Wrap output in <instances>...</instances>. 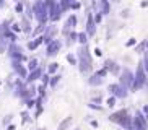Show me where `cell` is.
<instances>
[{
  "mask_svg": "<svg viewBox=\"0 0 148 130\" xmlns=\"http://www.w3.org/2000/svg\"><path fill=\"white\" fill-rule=\"evenodd\" d=\"M33 15L41 25H46V21L49 20V10L47 7L44 5L42 0H36L34 5H33Z\"/></svg>",
  "mask_w": 148,
  "mask_h": 130,
  "instance_id": "cell-1",
  "label": "cell"
},
{
  "mask_svg": "<svg viewBox=\"0 0 148 130\" xmlns=\"http://www.w3.org/2000/svg\"><path fill=\"white\" fill-rule=\"evenodd\" d=\"M78 59H80L78 65H80V72H82V73H85V72H88V70L91 68V57H90V54H88L86 46L80 49Z\"/></svg>",
  "mask_w": 148,
  "mask_h": 130,
  "instance_id": "cell-2",
  "label": "cell"
},
{
  "mask_svg": "<svg viewBox=\"0 0 148 130\" xmlns=\"http://www.w3.org/2000/svg\"><path fill=\"white\" fill-rule=\"evenodd\" d=\"M7 51H8V55L12 57L13 60H20V62H25V60H26V55L23 54V49L20 47V46H16L15 42L10 44Z\"/></svg>",
  "mask_w": 148,
  "mask_h": 130,
  "instance_id": "cell-3",
  "label": "cell"
},
{
  "mask_svg": "<svg viewBox=\"0 0 148 130\" xmlns=\"http://www.w3.org/2000/svg\"><path fill=\"white\" fill-rule=\"evenodd\" d=\"M134 127L138 130H148V120H147V117L143 116V112L137 111V114L134 117Z\"/></svg>",
  "mask_w": 148,
  "mask_h": 130,
  "instance_id": "cell-4",
  "label": "cell"
},
{
  "mask_svg": "<svg viewBox=\"0 0 148 130\" xmlns=\"http://www.w3.org/2000/svg\"><path fill=\"white\" fill-rule=\"evenodd\" d=\"M109 91L112 93L114 98H125L127 96V88H124L122 85H111Z\"/></svg>",
  "mask_w": 148,
  "mask_h": 130,
  "instance_id": "cell-5",
  "label": "cell"
},
{
  "mask_svg": "<svg viewBox=\"0 0 148 130\" xmlns=\"http://www.w3.org/2000/svg\"><path fill=\"white\" fill-rule=\"evenodd\" d=\"M132 83H134V75H132L130 70H124L121 75V85L124 88H129L132 86Z\"/></svg>",
  "mask_w": 148,
  "mask_h": 130,
  "instance_id": "cell-6",
  "label": "cell"
},
{
  "mask_svg": "<svg viewBox=\"0 0 148 130\" xmlns=\"http://www.w3.org/2000/svg\"><path fill=\"white\" fill-rule=\"evenodd\" d=\"M125 116H129V112H127V109H121V111H116V112H112L111 116H109V122H114V124H119V122L124 119Z\"/></svg>",
  "mask_w": 148,
  "mask_h": 130,
  "instance_id": "cell-7",
  "label": "cell"
},
{
  "mask_svg": "<svg viewBox=\"0 0 148 130\" xmlns=\"http://www.w3.org/2000/svg\"><path fill=\"white\" fill-rule=\"evenodd\" d=\"M60 47H62V44H60V41H51V42L47 44V55H56L57 52L60 51Z\"/></svg>",
  "mask_w": 148,
  "mask_h": 130,
  "instance_id": "cell-8",
  "label": "cell"
},
{
  "mask_svg": "<svg viewBox=\"0 0 148 130\" xmlns=\"http://www.w3.org/2000/svg\"><path fill=\"white\" fill-rule=\"evenodd\" d=\"M41 77H42V70H41L39 67H38L36 70H33V72H29V73H28V77H26V81H28V83H31V81H36V80H38V78H41Z\"/></svg>",
  "mask_w": 148,
  "mask_h": 130,
  "instance_id": "cell-9",
  "label": "cell"
},
{
  "mask_svg": "<svg viewBox=\"0 0 148 130\" xmlns=\"http://www.w3.org/2000/svg\"><path fill=\"white\" fill-rule=\"evenodd\" d=\"M106 70H108V72H111V73H119V65L116 64V62L114 60H106Z\"/></svg>",
  "mask_w": 148,
  "mask_h": 130,
  "instance_id": "cell-10",
  "label": "cell"
},
{
  "mask_svg": "<svg viewBox=\"0 0 148 130\" xmlns=\"http://www.w3.org/2000/svg\"><path fill=\"white\" fill-rule=\"evenodd\" d=\"M72 122H73V117L72 116H69V117H65L64 120L59 124V127H57V130H69V127L72 125Z\"/></svg>",
  "mask_w": 148,
  "mask_h": 130,
  "instance_id": "cell-11",
  "label": "cell"
},
{
  "mask_svg": "<svg viewBox=\"0 0 148 130\" xmlns=\"http://www.w3.org/2000/svg\"><path fill=\"white\" fill-rule=\"evenodd\" d=\"M86 33L90 36H93L96 33V26H95V20H93V16L90 15L88 16V23H86Z\"/></svg>",
  "mask_w": 148,
  "mask_h": 130,
  "instance_id": "cell-12",
  "label": "cell"
},
{
  "mask_svg": "<svg viewBox=\"0 0 148 130\" xmlns=\"http://www.w3.org/2000/svg\"><path fill=\"white\" fill-rule=\"evenodd\" d=\"M42 41H44L42 36H41V38L33 39V41H29V42H28V49H29V51H34V49H38V47H39V44L42 42Z\"/></svg>",
  "mask_w": 148,
  "mask_h": 130,
  "instance_id": "cell-13",
  "label": "cell"
},
{
  "mask_svg": "<svg viewBox=\"0 0 148 130\" xmlns=\"http://www.w3.org/2000/svg\"><path fill=\"white\" fill-rule=\"evenodd\" d=\"M75 26H77V16H75V15H72V16L67 20L65 29H72V28H75Z\"/></svg>",
  "mask_w": 148,
  "mask_h": 130,
  "instance_id": "cell-14",
  "label": "cell"
},
{
  "mask_svg": "<svg viewBox=\"0 0 148 130\" xmlns=\"http://www.w3.org/2000/svg\"><path fill=\"white\" fill-rule=\"evenodd\" d=\"M21 29L25 31V33H29L31 31V25H29V20H28V18H23L21 20Z\"/></svg>",
  "mask_w": 148,
  "mask_h": 130,
  "instance_id": "cell-15",
  "label": "cell"
},
{
  "mask_svg": "<svg viewBox=\"0 0 148 130\" xmlns=\"http://www.w3.org/2000/svg\"><path fill=\"white\" fill-rule=\"evenodd\" d=\"M73 2H75V0H60V8L62 10H69Z\"/></svg>",
  "mask_w": 148,
  "mask_h": 130,
  "instance_id": "cell-16",
  "label": "cell"
},
{
  "mask_svg": "<svg viewBox=\"0 0 148 130\" xmlns=\"http://www.w3.org/2000/svg\"><path fill=\"white\" fill-rule=\"evenodd\" d=\"M38 68V60L36 59H29V62H28V70L29 72H33V70Z\"/></svg>",
  "mask_w": 148,
  "mask_h": 130,
  "instance_id": "cell-17",
  "label": "cell"
},
{
  "mask_svg": "<svg viewBox=\"0 0 148 130\" xmlns=\"http://www.w3.org/2000/svg\"><path fill=\"white\" fill-rule=\"evenodd\" d=\"M90 83H91V85H101V83H103V78L98 77V75H93V77L90 78Z\"/></svg>",
  "mask_w": 148,
  "mask_h": 130,
  "instance_id": "cell-18",
  "label": "cell"
},
{
  "mask_svg": "<svg viewBox=\"0 0 148 130\" xmlns=\"http://www.w3.org/2000/svg\"><path fill=\"white\" fill-rule=\"evenodd\" d=\"M12 119H13V116H12V114H8V116L3 117V122H2V124H3L5 127H8L10 124H12Z\"/></svg>",
  "mask_w": 148,
  "mask_h": 130,
  "instance_id": "cell-19",
  "label": "cell"
},
{
  "mask_svg": "<svg viewBox=\"0 0 148 130\" xmlns=\"http://www.w3.org/2000/svg\"><path fill=\"white\" fill-rule=\"evenodd\" d=\"M7 49H8V46H7V41L0 38V54H2V52H5Z\"/></svg>",
  "mask_w": 148,
  "mask_h": 130,
  "instance_id": "cell-20",
  "label": "cell"
},
{
  "mask_svg": "<svg viewBox=\"0 0 148 130\" xmlns=\"http://www.w3.org/2000/svg\"><path fill=\"white\" fill-rule=\"evenodd\" d=\"M59 80H60V77H59V75H54L52 78H51V81H49V85H51V86H56L57 83H59Z\"/></svg>",
  "mask_w": 148,
  "mask_h": 130,
  "instance_id": "cell-21",
  "label": "cell"
},
{
  "mask_svg": "<svg viewBox=\"0 0 148 130\" xmlns=\"http://www.w3.org/2000/svg\"><path fill=\"white\" fill-rule=\"evenodd\" d=\"M26 122H29V114H28V112H21V124L25 125Z\"/></svg>",
  "mask_w": 148,
  "mask_h": 130,
  "instance_id": "cell-22",
  "label": "cell"
},
{
  "mask_svg": "<svg viewBox=\"0 0 148 130\" xmlns=\"http://www.w3.org/2000/svg\"><path fill=\"white\" fill-rule=\"evenodd\" d=\"M106 104H108L109 107H114V106H116V98H114V96H111V98H108V101H106Z\"/></svg>",
  "mask_w": 148,
  "mask_h": 130,
  "instance_id": "cell-23",
  "label": "cell"
},
{
  "mask_svg": "<svg viewBox=\"0 0 148 130\" xmlns=\"http://www.w3.org/2000/svg\"><path fill=\"white\" fill-rule=\"evenodd\" d=\"M25 103H26V107L28 109H31V107H34V106H36V101L33 99V98H31V99H26Z\"/></svg>",
  "mask_w": 148,
  "mask_h": 130,
  "instance_id": "cell-24",
  "label": "cell"
},
{
  "mask_svg": "<svg viewBox=\"0 0 148 130\" xmlns=\"http://www.w3.org/2000/svg\"><path fill=\"white\" fill-rule=\"evenodd\" d=\"M57 68H59V64H56V62H54V64H51V65H49V73L57 72Z\"/></svg>",
  "mask_w": 148,
  "mask_h": 130,
  "instance_id": "cell-25",
  "label": "cell"
},
{
  "mask_svg": "<svg viewBox=\"0 0 148 130\" xmlns=\"http://www.w3.org/2000/svg\"><path fill=\"white\" fill-rule=\"evenodd\" d=\"M15 10H16L18 13H23V2H20V3H16V7H15Z\"/></svg>",
  "mask_w": 148,
  "mask_h": 130,
  "instance_id": "cell-26",
  "label": "cell"
},
{
  "mask_svg": "<svg viewBox=\"0 0 148 130\" xmlns=\"http://www.w3.org/2000/svg\"><path fill=\"white\" fill-rule=\"evenodd\" d=\"M78 41H80V42H86V34H85V33L78 34Z\"/></svg>",
  "mask_w": 148,
  "mask_h": 130,
  "instance_id": "cell-27",
  "label": "cell"
},
{
  "mask_svg": "<svg viewBox=\"0 0 148 130\" xmlns=\"http://www.w3.org/2000/svg\"><path fill=\"white\" fill-rule=\"evenodd\" d=\"M67 60H69L72 65H75V64H77V59H75L73 55H67Z\"/></svg>",
  "mask_w": 148,
  "mask_h": 130,
  "instance_id": "cell-28",
  "label": "cell"
},
{
  "mask_svg": "<svg viewBox=\"0 0 148 130\" xmlns=\"http://www.w3.org/2000/svg\"><path fill=\"white\" fill-rule=\"evenodd\" d=\"M90 125H91L93 129H98V127H99V122H98V120H91V122H90Z\"/></svg>",
  "mask_w": 148,
  "mask_h": 130,
  "instance_id": "cell-29",
  "label": "cell"
},
{
  "mask_svg": "<svg viewBox=\"0 0 148 130\" xmlns=\"http://www.w3.org/2000/svg\"><path fill=\"white\" fill-rule=\"evenodd\" d=\"M135 42H137V39H134V38H132L130 41H127V46H134Z\"/></svg>",
  "mask_w": 148,
  "mask_h": 130,
  "instance_id": "cell-30",
  "label": "cell"
},
{
  "mask_svg": "<svg viewBox=\"0 0 148 130\" xmlns=\"http://www.w3.org/2000/svg\"><path fill=\"white\" fill-rule=\"evenodd\" d=\"M143 65H145V70L148 72V54H147V57H145V62H143Z\"/></svg>",
  "mask_w": 148,
  "mask_h": 130,
  "instance_id": "cell-31",
  "label": "cell"
},
{
  "mask_svg": "<svg viewBox=\"0 0 148 130\" xmlns=\"http://www.w3.org/2000/svg\"><path fill=\"white\" fill-rule=\"evenodd\" d=\"M143 116L147 117V120H148V106H145V107H143Z\"/></svg>",
  "mask_w": 148,
  "mask_h": 130,
  "instance_id": "cell-32",
  "label": "cell"
},
{
  "mask_svg": "<svg viewBox=\"0 0 148 130\" xmlns=\"http://www.w3.org/2000/svg\"><path fill=\"white\" fill-rule=\"evenodd\" d=\"M7 130H16V125H13V124H10V125L7 127Z\"/></svg>",
  "mask_w": 148,
  "mask_h": 130,
  "instance_id": "cell-33",
  "label": "cell"
},
{
  "mask_svg": "<svg viewBox=\"0 0 148 130\" xmlns=\"http://www.w3.org/2000/svg\"><path fill=\"white\" fill-rule=\"evenodd\" d=\"M95 21H96V23H99V21H101V15H99V13H98V15L95 16Z\"/></svg>",
  "mask_w": 148,
  "mask_h": 130,
  "instance_id": "cell-34",
  "label": "cell"
},
{
  "mask_svg": "<svg viewBox=\"0 0 148 130\" xmlns=\"http://www.w3.org/2000/svg\"><path fill=\"white\" fill-rule=\"evenodd\" d=\"M95 54H96L98 57H99V55H101V51H99V49H95Z\"/></svg>",
  "mask_w": 148,
  "mask_h": 130,
  "instance_id": "cell-35",
  "label": "cell"
},
{
  "mask_svg": "<svg viewBox=\"0 0 148 130\" xmlns=\"http://www.w3.org/2000/svg\"><path fill=\"white\" fill-rule=\"evenodd\" d=\"M3 7H5V2L3 0H0V8H3Z\"/></svg>",
  "mask_w": 148,
  "mask_h": 130,
  "instance_id": "cell-36",
  "label": "cell"
},
{
  "mask_svg": "<svg viewBox=\"0 0 148 130\" xmlns=\"http://www.w3.org/2000/svg\"><path fill=\"white\" fill-rule=\"evenodd\" d=\"M75 130H82V129H75Z\"/></svg>",
  "mask_w": 148,
  "mask_h": 130,
  "instance_id": "cell-37",
  "label": "cell"
},
{
  "mask_svg": "<svg viewBox=\"0 0 148 130\" xmlns=\"http://www.w3.org/2000/svg\"><path fill=\"white\" fill-rule=\"evenodd\" d=\"M0 29H2V25H0Z\"/></svg>",
  "mask_w": 148,
  "mask_h": 130,
  "instance_id": "cell-38",
  "label": "cell"
}]
</instances>
